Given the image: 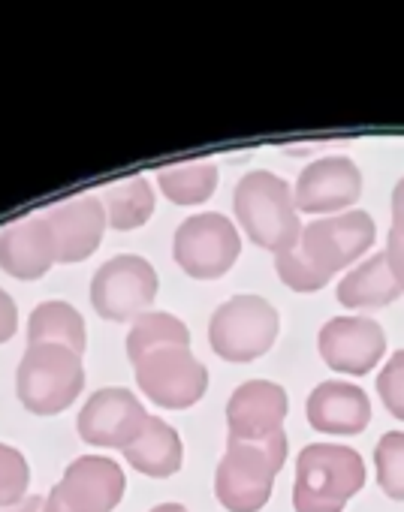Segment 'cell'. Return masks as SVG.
Returning a JSON list of instances; mask_svg holds the SVG:
<instances>
[{
  "label": "cell",
  "mask_w": 404,
  "mask_h": 512,
  "mask_svg": "<svg viewBox=\"0 0 404 512\" xmlns=\"http://www.w3.org/2000/svg\"><path fill=\"white\" fill-rule=\"evenodd\" d=\"M233 208H236V220L242 223V229L257 247H266L278 256L299 244L302 220H299L296 196L290 184L275 172L266 169L248 172L236 184Z\"/></svg>",
  "instance_id": "1"
},
{
  "label": "cell",
  "mask_w": 404,
  "mask_h": 512,
  "mask_svg": "<svg viewBox=\"0 0 404 512\" xmlns=\"http://www.w3.org/2000/svg\"><path fill=\"white\" fill-rule=\"evenodd\" d=\"M287 461V434L266 440H233L215 473V494L230 512H260L272 497V482Z\"/></svg>",
  "instance_id": "2"
},
{
  "label": "cell",
  "mask_w": 404,
  "mask_h": 512,
  "mask_svg": "<svg viewBox=\"0 0 404 512\" xmlns=\"http://www.w3.org/2000/svg\"><path fill=\"white\" fill-rule=\"evenodd\" d=\"M365 485V461L356 449L338 443H311L296 461V512H341Z\"/></svg>",
  "instance_id": "3"
},
{
  "label": "cell",
  "mask_w": 404,
  "mask_h": 512,
  "mask_svg": "<svg viewBox=\"0 0 404 512\" xmlns=\"http://www.w3.org/2000/svg\"><path fill=\"white\" fill-rule=\"evenodd\" d=\"M85 389L82 356L58 344H31L16 371L19 401L37 416L67 410Z\"/></svg>",
  "instance_id": "4"
},
{
  "label": "cell",
  "mask_w": 404,
  "mask_h": 512,
  "mask_svg": "<svg viewBox=\"0 0 404 512\" xmlns=\"http://www.w3.org/2000/svg\"><path fill=\"white\" fill-rule=\"evenodd\" d=\"M281 320L263 296H233L224 302L209 323L212 350L227 362H254L272 350Z\"/></svg>",
  "instance_id": "5"
},
{
  "label": "cell",
  "mask_w": 404,
  "mask_h": 512,
  "mask_svg": "<svg viewBox=\"0 0 404 512\" xmlns=\"http://www.w3.org/2000/svg\"><path fill=\"white\" fill-rule=\"evenodd\" d=\"M175 263L196 281H215L224 278L242 253V238L236 232V223L224 214H196L187 217L175 229L172 241Z\"/></svg>",
  "instance_id": "6"
},
{
  "label": "cell",
  "mask_w": 404,
  "mask_h": 512,
  "mask_svg": "<svg viewBox=\"0 0 404 512\" xmlns=\"http://www.w3.org/2000/svg\"><path fill=\"white\" fill-rule=\"evenodd\" d=\"M157 296V272L148 260L121 253L103 263L91 281V305L109 323H127L145 314Z\"/></svg>",
  "instance_id": "7"
},
{
  "label": "cell",
  "mask_w": 404,
  "mask_h": 512,
  "mask_svg": "<svg viewBox=\"0 0 404 512\" xmlns=\"http://www.w3.org/2000/svg\"><path fill=\"white\" fill-rule=\"evenodd\" d=\"M374 232L377 229L368 211H344L302 226L296 247L314 269L332 278L335 272L353 266L374 244Z\"/></svg>",
  "instance_id": "8"
},
{
  "label": "cell",
  "mask_w": 404,
  "mask_h": 512,
  "mask_svg": "<svg viewBox=\"0 0 404 512\" xmlns=\"http://www.w3.org/2000/svg\"><path fill=\"white\" fill-rule=\"evenodd\" d=\"M139 389L166 410H184L209 389V371L190 347H163L136 362Z\"/></svg>",
  "instance_id": "9"
},
{
  "label": "cell",
  "mask_w": 404,
  "mask_h": 512,
  "mask_svg": "<svg viewBox=\"0 0 404 512\" xmlns=\"http://www.w3.org/2000/svg\"><path fill=\"white\" fill-rule=\"evenodd\" d=\"M145 419L148 413L130 389H97L79 413V437L91 446L124 452L139 437Z\"/></svg>",
  "instance_id": "10"
},
{
  "label": "cell",
  "mask_w": 404,
  "mask_h": 512,
  "mask_svg": "<svg viewBox=\"0 0 404 512\" xmlns=\"http://www.w3.org/2000/svg\"><path fill=\"white\" fill-rule=\"evenodd\" d=\"M317 344L323 362L332 371L362 377L380 362L386 350V335L371 317H335L320 329Z\"/></svg>",
  "instance_id": "11"
},
{
  "label": "cell",
  "mask_w": 404,
  "mask_h": 512,
  "mask_svg": "<svg viewBox=\"0 0 404 512\" xmlns=\"http://www.w3.org/2000/svg\"><path fill=\"white\" fill-rule=\"evenodd\" d=\"M362 193V172L350 157H323L296 181V208L308 214H335L350 208Z\"/></svg>",
  "instance_id": "12"
},
{
  "label": "cell",
  "mask_w": 404,
  "mask_h": 512,
  "mask_svg": "<svg viewBox=\"0 0 404 512\" xmlns=\"http://www.w3.org/2000/svg\"><path fill=\"white\" fill-rule=\"evenodd\" d=\"M124 470L103 455H82L55 485L73 512H112L124 497Z\"/></svg>",
  "instance_id": "13"
},
{
  "label": "cell",
  "mask_w": 404,
  "mask_h": 512,
  "mask_svg": "<svg viewBox=\"0 0 404 512\" xmlns=\"http://www.w3.org/2000/svg\"><path fill=\"white\" fill-rule=\"evenodd\" d=\"M287 392L272 380L242 383L227 404V425L233 440H266L284 431L287 419Z\"/></svg>",
  "instance_id": "14"
},
{
  "label": "cell",
  "mask_w": 404,
  "mask_h": 512,
  "mask_svg": "<svg viewBox=\"0 0 404 512\" xmlns=\"http://www.w3.org/2000/svg\"><path fill=\"white\" fill-rule=\"evenodd\" d=\"M49 220V229L55 235L58 263H82L100 247L103 229H106V208L103 199L82 196L64 205H55L43 214Z\"/></svg>",
  "instance_id": "15"
},
{
  "label": "cell",
  "mask_w": 404,
  "mask_h": 512,
  "mask_svg": "<svg viewBox=\"0 0 404 512\" xmlns=\"http://www.w3.org/2000/svg\"><path fill=\"white\" fill-rule=\"evenodd\" d=\"M55 263H58V250L46 217H31L0 232V269L10 278L37 281Z\"/></svg>",
  "instance_id": "16"
},
{
  "label": "cell",
  "mask_w": 404,
  "mask_h": 512,
  "mask_svg": "<svg viewBox=\"0 0 404 512\" xmlns=\"http://www.w3.org/2000/svg\"><path fill=\"white\" fill-rule=\"evenodd\" d=\"M305 416L314 431L347 437V434L365 431L371 419V401L359 386L344 383V380H329V383H320L308 395Z\"/></svg>",
  "instance_id": "17"
},
{
  "label": "cell",
  "mask_w": 404,
  "mask_h": 512,
  "mask_svg": "<svg viewBox=\"0 0 404 512\" xmlns=\"http://www.w3.org/2000/svg\"><path fill=\"white\" fill-rule=\"evenodd\" d=\"M124 458L130 461V467H136L145 476H154V479L172 476L181 467V458H184L181 437L163 419L148 416L139 437L124 449Z\"/></svg>",
  "instance_id": "18"
},
{
  "label": "cell",
  "mask_w": 404,
  "mask_h": 512,
  "mask_svg": "<svg viewBox=\"0 0 404 512\" xmlns=\"http://www.w3.org/2000/svg\"><path fill=\"white\" fill-rule=\"evenodd\" d=\"M404 290L389 272L386 253H374L371 260L356 266L341 284H338V302L344 308H383L395 302Z\"/></svg>",
  "instance_id": "19"
},
{
  "label": "cell",
  "mask_w": 404,
  "mask_h": 512,
  "mask_svg": "<svg viewBox=\"0 0 404 512\" xmlns=\"http://www.w3.org/2000/svg\"><path fill=\"white\" fill-rule=\"evenodd\" d=\"M28 341L31 344H58V347H70L73 353L82 356L85 350V320L79 317V311L67 302H43L34 308L31 320H28Z\"/></svg>",
  "instance_id": "20"
},
{
  "label": "cell",
  "mask_w": 404,
  "mask_h": 512,
  "mask_svg": "<svg viewBox=\"0 0 404 512\" xmlns=\"http://www.w3.org/2000/svg\"><path fill=\"white\" fill-rule=\"evenodd\" d=\"M157 184L163 196L175 205H199L206 202L215 187H218V166L209 160H193V163H178L166 166L157 175Z\"/></svg>",
  "instance_id": "21"
},
{
  "label": "cell",
  "mask_w": 404,
  "mask_h": 512,
  "mask_svg": "<svg viewBox=\"0 0 404 512\" xmlns=\"http://www.w3.org/2000/svg\"><path fill=\"white\" fill-rule=\"evenodd\" d=\"M163 347H190V332L187 326L172 317V314H142L133 320V329L127 335V356L133 359V365L139 359H145L148 353H157Z\"/></svg>",
  "instance_id": "22"
},
{
  "label": "cell",
  "mask_w": 404,
  "mask_h": 512,
  "mask_svg": "<svg viewBox=\"0 0 404 512\" xmlns=\"http://www.w3.org/2000/svg\"><path fill=\"white\" fill-rule=\"evenodd\" d=\"M103 208H106L109 226H115L121 232L139 229L142 223H148V217L154 211V190H151V184L145 178L121 181L112 190H106Z\"/></svg>",
  "instance_id": "23"
},
{
  "label": "cell",
  "mask_w": 404,
  "mask_h": 512,
  "mask_svg": "<svg viewBox=\"0 0 404 512\" xmlns=\"http://www.w3.org/2000/svg\"><path fill=\"white\" fill-rule=\"evenodd\" d=\"M377 482L392 500H404V431H389L374 449Z\"/></svg>",
  "instance_id": "24"
},
{
  "label": "cell",
  "mask_w": 404,
  "mask_h": 512,
  "mask_svg": "<svg viewBox=\"0 0 404 512\" xmlns=\"http://www.w3.org/2000/svg\"><path fill=\"white\" fill-rule=\"evenodd\" d=\"M28 461L19 449L0 443V509L4 506H19L25 491H28Z\"/></svg>",
  "instance_id": "25"
},
{
  "label": "cell",
  "mask_w": 404,
  "mask_h": 512,
  "mask_svg": "<svg viewBox=\"0 0 404 512\" xmlns=\"http://www.w3.org/2000/svg\"><path fill=\"white\" fill-rule=\"evenodd\" d=\"M275 269H278V278L296 290V293H317L329 284V275H323L320 269H314L305 256L299 253V247L287 250V253H278L275 256Z\"/></svg>",
  "instance_id": "26"
},
{
  "label": "cell",
  "mask_w": 404,
  "mask_h": 512,
  "mask_svg": "<svg viewBox=\"0 0 404 512\" xmlns=\"http://www.w3.org/2000/svg\"><path fill=\"white\" fill-rule=\"evenodd\" d=\"M377 392L383 407L404 422V350H398L377 377Z\"/></svg>",
  "instance_id": "27"
},
{
  "label": "cell",
  "mask_w": 404,
  "mask_h": 512,
  "mask_svg": "<svg viewBox=\"0 0 404 512\" xmlns=\"http://www.w3.org/2000/svg\"><path fill=\"white\" fill-rule=\"evenodd\" d=\"M386 263H389V272H392V278L398 281V287L404 290V235L401 232H389V238H386Z\"/></svg>",
  "instance_id": "28"
},
{
  "label": "cell",
  "mask_w": 404,
  "mask_h": 512,
  "mask_svg": "<svg viewBox=\"0 0 404 512\" xmlns=\"http://www.w3.org/2000/svg\"><path fill=\"white\" fill-rule=\"evenodd\" d=\"M16 323H19L16 302L0 290V344H7L16 335Z\"/></svg>",
  "instance_id": "29"
},
{
  "label": "cell",
  "mask_w": 404,
  "mask_h": 512,
  "mask_svg": "<svg viewBox=\"0 0 404 512\" xmlns=\"http://www.w3.org/2000/svg\"><path fill=\"white\" fill-rule=\"evenodd\" d=\"M392 229L404 235V178L395 184V193H392Z\"/></svg>",
  "instance_id": "30"
},
{
  "label": "cell",
  "mask_w": 404,
  "mask_h": 512,
  "mask_svg": "<svg viewBox=\"0 0 404 512\" xmlns=\"http://www.w3.org/2000/svg\"><path fill=\"white\" fill-rule=\"evenodd\" d=\"M43 509H46V500L34 494V497H25L16 509H7V512H43Z\"/></svg>",
  "instance_id": "31"
},
{
  "label": "cell",
  "mask_w": 404,
  "mask_h": 512,
  "mask_svg": "<svg viewBox=\"0 0 404 512\" xmlns=\"http://www.w3.org/2000/svg\"><path fill=\"white\" fill-rule=\"evenodd\" d=\"M43 512H73V509H70V506H67V503L61 500V494H58V491L52 488V494L46 497V509H43Z\"/></svg>",
  "instance_id": "32"
},
{
  "label": "cell",
  "mask_w": 404,
  "mask_h": 512,
  "mask_svg": "<svg viewBox=\"0 0 404 512\" xmlns=\"http://www.w3.org/2000/svg\"><path fill=\"white\" fill-rule=\"evenodd\" d=\"M151 512H187V509L178 506V503H160V506H154Z\"/></svg>",
  "instance_id": "33"
}]
</instances>
